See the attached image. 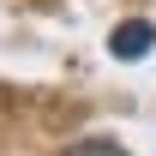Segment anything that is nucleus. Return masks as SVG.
Segmentation results:
<instances>
[{
  "instance_id": "f257e3e1",
  "label": "nucleus",
  "mask_w": 156,
  "mask_h": 156,
  "mask_svg": "<svg viewBox=\"0 0 156 156\" xmlns=\"http://www.w3.org/2000/svg\"><path fill=\"white\" fill-rule=\"evenodd\" d=\"M150 42H156V30L144 18H132V24H120L114 36H108V48H114L120 60H138V54H150Z\"/></svg>"
},
{
  "instance_id": "f03ea898",
  "label": "nucleus",
  "mask_w": 156,
  "mask_h": 156,
  "mask_svg": "<svg viewBox=\"0 0 156 156\" xmlns=\"http://www.w3.org/2000/svg\"><path fill=\"white\" fill-rule=\"evenodd\" d=\"M66 156H126V150H120L114 138H84V144H72Z\"/></svg>"
}]
</instances>
